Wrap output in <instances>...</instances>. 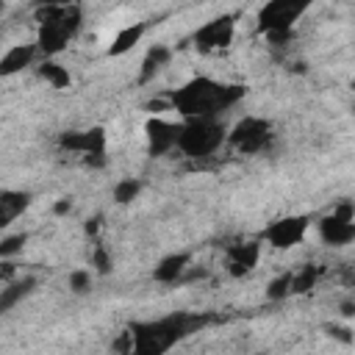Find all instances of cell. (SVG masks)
<instances>
[{"instance_id":"d4e9b609","label":"cell","mask_w":355,"mask_h":355,"mask_svg":"<svg viewBox=\"0 0 355 355\" xmlns=\"http://www.w3.org/2000/svg\"><path fill=\"white\" fill-rule=\"evenodd\" d=\"M92 266H97L100 275H108V272H111V255L105 252L103 244L94 247V252H92Z\"/></svg>"},{"instance_id":"ac0fdd59","label":"cell","mask_w":355,"mask_h":355,"mask_svg":"<svg viewBox=\"0 0 355 355\" xmlns=\"http://www.w3.org/2000/svg\"><path fill=\"white\" fill-rule=\"evenodd\" d=\"M144 31H147V25H144V22H133V25L119 28V31H116V36H114V39H111V44H108V55H125L128 50H133V47L141 42Z\"/></svg>"},{"instance_id":"30bf717a","label":"cell","mask_w":355,"mask_h":355,"mask_svg":"<svg viewBox=\"0 0 355 355\" xmlns=\"http://www.w3.org/2000/svg\"><path fill=\"white\" fill-rule=\"evenodd\" d=\"M178 133H180V122H169V119H161V116H150V119L144 122L147 153H150L153 158L166 155L169 150H175Z\"/></svg>"},{"instance_id":"5bb4252c","label":"cell","mask_w":355,"mask_h":355,"mask_svg":"<svg viewBox=\"0 0 355 355\" xmlns=\"http://www.w3.org/2000/svg\"><path fill=\"white\" fill-rule=\"evenodd\" d=\"M36 53H39L36 44H14L11 50H6V55L0 58V78H11L25 67H31Z\"/></svg>"},{"instance_id":"83f0119b","label":"cell","mask_w":355,"mask_h":355,"mask_svg":"<svg viewBox=\"0 0 355 355\" xmlns=\"http://www.w3.org/2000/svg\"><path fill=\"white\" fill-rule=\"evenodd\" d=\"M80 0H36V6H78Z\"/></svg>"},{"instance_id":"3957f363","label":"cell","mask_w":355,"mask_h":355,"mask_svg":"<svg viewBox=\"0 0 355 355\" xmlns=\"http://www.w3.org/2000/svg\"><path fill=\"white\" fill-rule=\"evenodd\" d=\"M80 6H36V22H39V39L36 47L44 55L61 53L75 33L80 31Z\"/></svg>"},{"instance_id":"7c38bea8","label":"cell","mask_w":355,"mask_h":355,"mask_svg":"<svg viewBox=\"0 0 355 355\" xmlns=\"http://www.w3.org/2000/svg\"><path fill=\"white\" fill-rule=\"evenodd\" d=\"M258 258H261V244L258 241L233 244L227 250V272L233 277H244V275H250L258 266Z\"/></svg>"},{"instance_id":"5b68a950","label":"cell","mask_w":355,"mask_h":355,"mask_svg":"<svg viewBox=\"0 0 355 355\" xmlns=\"http://www.w3.org/2000/svg\"><path fill=\"white\" fill-rule=\"evenodd\" d=\"M313 6V0H269L258 11V31L266 33H288L294 22Z\"/></svg>"},{"instance_id":"8992f818","label":"cell","mask_w":355,"mask_h":355,"mask_svg":"<svg viewBox=\"0 0 355 355\" xmlns=\"http://www.w3.org/2000/svg\"><path fill=\"white\" fill-rule=\"evenodd\" d=\"M239 153L244 155H252V153H261L269 141H272V122L261 119V116H244L233 125V130L225 136Z\"/></svg>"},{"instance_id":"cb8c5ba5","label":"cell","mask_w":355,"mask_h":355,"mask_svg":"<svg viewBox=\"0 0 355 355\" xmlns=\"http://www.w3.org/2000/svg\"><path fill=\"white\" fill-rule=\"evenodd\" d=\"M25 241H28V236H25V233H14V236H6V239L0 241V258H11V255L22 252Z\"/></svg>"},{"instance_id":"6da1fadb","label":"cell","mask_w":355,"mask_h":355,"mask_svg":"<svg viewBox=\"0 0 355 355\" xmlns=\"http://www.w3.org/2000/svg\"><path fill=\"white\" fill-rule=\"evenodd\" d=\"M247 94L244 86L239 83H219L214 78H191L189 83H183L178 92H172L169 105L183 116H219V111L233 108L241 97Z\"/></svg>"},{"instance_id":"4316f807","label":"cell","mask_w":355,"mask_h":355,"mask_svg":"<svg viewBox=\"0 0 355 355\" xmlns=\"http://www.w3.org/2000/svg\"><path fill=\"white\" fill-rule=\"evenodd\" d=\"M330 330H333V336H336V338H341L344 344H349V341H352V336H349L352 330H349V327H330Z\"/></svg>"},{"instance_id":"ffe728a7","label":"cell","mask_w":355,"mask_h":355,"mask_svg":"<svg viewBox=\"0 0 355 355\" xmlns=\"http://www.w3.org/2000/svg\"><path fill=\"white\" fill-rule=\"evenodd\" d=\"M139 191H141V180H139V178H122V180L114 183V200H116L119 205L133 202V200L139 197Z\"/></svg>"},{"instance_id":"277c9868","label":"cell","mask_w":355,"mask_h":355,"mask_svg":"<svg viewBox=\"0 0 355 355\" xmlns=\"http://www.w3.org/2000/svg\"><path fill=\"white\" fill-rule=\"evenodd\" d=\"M225 136H227V130L216 116H191V119L180 122L175 147L186 158H208L222 147Z\"/></svg>"},{"instance_id":"9c48e42d","label":"cell","mask_w":355,"mask_h":355,"mask_svg":"<svg viewBox=\"0 0 355 355\" xmlns=\"http://www.w3.org/2000/svg\"><path fill=\"white\" fill-rule=\"evenodd\" d=\"M308 225H311L308 216H283V219L272 222V225L263 230V239H266L275 250H291V247H297V244L305 239Z\"/></svg>"},{"instance_id":"44dd1931","label":"cell","mask_w":355,"mask_h":355,"mask_svg":"<svg viewBox=\"0 0 355 355\" xmlns=\"http://www.w3.org/2000/svg\"><path fill=\"white\" fill-rule=\"evenodd\" d=\"M316 277H319V266H302L297 275L291 272V294H305V291H311L313 283H316Z\"/></svg>"},{"instance_id":"2e32d148","label":"cell","mask_w":355,"mask_h":355,"mask_svg":"<svg viewBox=\"0 0 355 355\" xmlns=\"http://www.w3.org/2000/svg\"><path fill=\"white\" fill-rule=\"evenodd\" d=\"M33 288H36V277H17V280H6V286L0 288V316H6L17 302H22Z\"/></svg>"},{"instance_id":"e0dca14e","label":"cell","mask_w":355,"mask_h":355,"mask_svg":"<svg viewBox=\"0 0 355 355\" xmlns=\"http://www.w3.org/2000/svg\"><path fill=\"white\" fill-rule=\"evenodd\" d=\"M169 58H172V50H169L166 44H153V47L144 53V58H141V67H139V83H150V80L169 64Z\"/></svg>"},{"instance_id":"7a4b0ae2","label":"cell","mask_w":355,"mask_h":355,"mask_svg":"<svg viewBox=\"0 0 355 355\" xmlns=\"http://www.w3.org/2000/svg\"><path fill=\"white\" fill-rule=\"evenodd\" d=\"M208 319L200 313H186V311H175L169 316L161 319H150V322H136L130 327V349L136 355H164L169 352L178 341H183L186 336L197 333Z\"/></svg>"},{"instance_id":"52a82bcc","label":"cell","mask_w":355,"mask_h":355,"mask_svg":"<svg viewBox=\"0 0 355 355\" xmlns=\"http://www.w3.org/2000/svg\"><path fill=\"white\" fill-rule=\"evenodd\" d=\"M233 36H236V17L233 14H222V17H214L211 22H205L202 28H197L194 47L202 50V53L227 50Z\"/></svg>"},{"instance_id":"4fadbf2b","label":"cell","mask_w":355,"mask_h":355,"mask_svg":"<svg viewBox=\"0 0 355 355\" xmlns=\"http://www.w3.org/2000/svg\"><path fill=\"white\" fill-rule=\"evenodd\" d=\"M31 205V194L19 189H3L0 191V230H6L17 216H22Z\"/></svg>"},{"instance_id":"9a60e30c","label":"cell","mask_w":355,"mask_h":355,"mask_svg":"<svg viewBox=\"0 0 355 355\" xmlns=\"http://www.w3.org/2000/svg\"><path fill=\"white\" fill-rule=\"evenodd\" d=\"M189 263H191V255L189 252H172V255H166V258L158 261V266L153 269V277L158 283H178L189 272Z\"/></svg>"},{"instance_id":"484cf974","label":"cell","mask_w":355,"mask_h":355,"mask_svg":"<svg viewBox=\"0 0 355 355\" xmlns=\"http://www.w3.org/2000/svg\"><path fill=\"white\" fill-rule=\"evenodd\" d=\"M72 211V200L69 197H64V200H58L55 205H53V214L55 216H64V214H69Z\"/></svg>"},{"instance_id":"8fae6325","label":"cell","mask_w":355,"mask_h":355,"mask_svg":"<svg viewBox=\"0 0 355 355\" xmlns=\"http://www.w3.org/2000/svg\"><path fill=\"white\" fill-rule=\"evenodd\" d=\"M105 130L103 128H89V130H67L58 136V147L67 153L78 155H105Z\"/></svg>"},{"instance_id":"4dcf8cb0","label":"cell","mask_w":355,"mask_h":355,"mask_svg":"<svg viewBox=\"0 0 355 355\" xmlns=\"http://www.w3.org/2000/svg\"><path fill=\"white\" fill-rule=\"evenodd\" d=\"M3 11H6V3H3V0H0V14H3Z\"/></svg>"},{"instance_id":"f546056e","label":"cell","mask_w":355,"mask_h":355,"mask_svg":"<svg viewBox=\"0 0 355 355\" xmlns=\"http://www.w3.org/2000/svg\"><path fill=\"white\" fill-rule=\"evenodd\" d=\"M352 308H355V305H352V302H344V305H341V313H344V316H347V319H349V316H352V313H355V311H352Z\"/></svg>"},{"instance_id":"603a6c76","label":"cell","mask_w":355,"mask_h":355,"mask_svg":"<svg viewBox=\"0 0 355 355\" xmlns=\"http://www.w3.org/2000/svg\"><path fill=\"white\" fill-rule=\"evenodd\" d=\"M67 283H69V288L75 294H86L92 288V272L89 269H75V272H69Z\"/></svg>"},{"instance_id":"ba28073f","label":"cell","mask_w":355,"mask_h":355,"mask_svg":"<svg viewBox=\"0 0 355 355\" xmlns=\"http://www.w3.org/2000/svg\"><path fill=\"white\" fill-rule=\"evenodd\" d=\"M319 236L330 247H344L355 239V222H352V202H341L333 214H327L319 222Z\"/></svg>"},{"instance_id":"7402d4cb","label":"cell","mask_w":355,"mask_h":355,"mask_svg":"<svg viewBox=\"0 0 355 355\" xmlns=\"http://www.w3.org/2000/svg\"><path fill=\"white\" fill-rule=\"evenodd\" d=\"M288 294H291V272H280L277 277L269 280V286H266V297L269 300H283Z\"/></svg>"},{"instance_id":"f1b7e54d","label":"cell","mask_w":355,"mask_h":355,"mask_svg":"<svg viewBox=\"0 0 355 355\" xmlns=\"http://www.w3.org/2000/svg\"><path fill=\"white\" fill-rule=\"evenodd\" d=\"M83 230H86V233H89V236H94V233H97V230H100V216H94V219H89V222H86V225H83Z\"/></svg>"},{"instance_id":"d6986e66","label":"cell","mask_w":355,"mask_h":355,"mask_svg":"<svg viewBox=\"0 0 355 355\" xmlns=\"http://www.w3.org/2000/svg\"><path fill=\"white\" fill-rule=\"evenodd\" d=\"M39 78H44L53 89H69V86H72V75L67 72V67H61V64L53 61V58H44V61L39 64Z\"/></svg>"}]
</instances>
